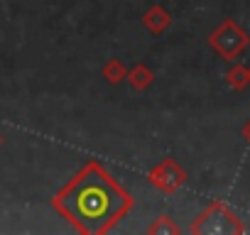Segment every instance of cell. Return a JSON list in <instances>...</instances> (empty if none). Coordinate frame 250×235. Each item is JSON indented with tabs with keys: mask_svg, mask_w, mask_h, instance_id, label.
<instances>
[{
	"mask_svg": "<svg viewBox=\"0 0 250 235\" xmlns=\"http://www.w3.org/2000/svg\"><path fill=\"white\" fill-rule=\"evenodd\" d=\"M52 208L76 233L105 235L135 208V198L98 159H91L52 196Z\"/></svg>",
	"mask_w": 250,
	"mask_h": 235,
	"instance_id": "6da1fadb",
	"label": "cell"
},
{
	"mask_svg": "<svg viewBox=\"0 0 250 235\" xmlns=\"http://www.w3.org/2000/svg\"><path fill=\"white\" fill-rule=\"evenodd\" d=\"M189 233L191 235H243L245 223L230 206L216 198L194 218V223L189 225Z\"/></svg>",
	"mask_w": 250,
	"mask_h": 235,
	"instance_id": "7a4b0ae2",
	"label": "cell"
},
{
	"mask_svg": "<svg viewBox=\"0 0 250 235\" xmlns=\"http://www.w3.org/2000/svg\"><path fill=\"white\" fill-rule=\"evenodd\" d=\"M208 47L223 59V61H235L250 44V35L233 20H223L211 35H208Z\"/></svg>",
	"mask_w": 250,
	"mask_h": 235,
	"instance_id": "3957f363",
	"label": "cell"
},
{
	"mask_svg": "<svg viewBox=\"0 0 250 235\" xmlns=\"http://www.w3.org/2000/svg\"><path fill=\"white\" fill-rule=\"evenodd\" d=\"M187 179H189L187 169L177 159H172V157H165L160 164H155L147 172V181L155 189H160L162 194H177L187 184Z\"/></svg>",
	"mask_w": 250,
	"mask_h": 235,
	"instance_id": "277c9868",
	"label": "cell"
},
{
	"mask_svg": "<svg viewBox=\"0 0 250 235\" xmlns=\"http://www.w3.org/2000/svg\"><path fill=\"white\" fill-rule=\"evenodd\" d=\"M143 27L152 35V37H162L169 27H172V15H169V10L165 8V5H152V8H147L145 10V15H143Z\"/></svg>",
	"mask_w": 250,
	"mask_h": 235,
	"instance_id": "5b68a950",
	"label": "cell"
},
{
	"mask_svg": "<svg viewBox=\"0 0 250 235\" xmlns=\"http://www.w3.org/2000/svg\"><path fill=\"white\" fill-rule=\"evenodd\" d=\"M130 83V88L133 91H140V93H145L150 86H152V81H155V71L147 66V64H135L130 71H128V78H125Z\"/></svg>",
	"mask_w": 250,
	"mask_h": 235,
	"instance_id": "8992f818",
	"label": "cell"
},
{
	"mask_svg": "<svg viewBox=\"0 0 250 235\" xmlns=\"http://www.w3.org/2000/svg\"><path fill=\"white\" fill-rule=\"evenodd\" d=\"M101 76L108 86H120L125 78H128V69H125V64L120 59H108L103 66H101Z\"/></svg>",
	"mask_w": 250,
	"mask_h": 235,
	"instance_id": "52a82bcc",
	"label": "cell"
},
{
	"mask_svg": "<svg viewBox=\"0 0 250 235\" xmlns=\"http://www.w3.org/2000/svg\"><path fill=\"white\" fill-rule=\"evenodd\" d=\"M226 83L230 91H245L250 86V71L248 66L243 64H233L228 71H226Z\"/></svg>",
	"mask_w": 250,
	"mask_h": 235,
	"instance_id": "ba28073f",
	"label": "cell"
},
{
	"mask_svg": "<svg viewBox=\"0 0 250 235\" xmlns=\"http://www.w3.org/2000/svg\"><path fill=\"white\" fill-rule=\"evenodd\" d=\"M145 233H147V235H179V233H182V228L174 223V218H172V215L162 213V215H157V218L145 228Z\"/></svg>",
	"mask_w": 250,
	"mask_h": 235,
	"instance_id": "9c48e42d",
	"label": "cell"
},
{
	"mask_svg": "<svg viewBox=\"0 0 250 235\" xmlns=\"http://www.w3.org/2000/svg\"><path fill=\"white\" fill-rule=\"evenodd\" d=\"M240 137H243V140H245V142L250 145V120H248V123H245V125L240 128Z\"/></svg>",
	"mask_w": 250,
	"mask_h": 235,
	"instance_id": "30bf717a",
	"label": "cell"
},
{
	"mask_svg": "<svg viewBox=\"0 0 250 235\" xmlns=\"http://www.w3.org/2000/svg\"><path fill=\"white\" fill-rule=\"evenodd\" d=\"M0 145H3V135H0Z\"/></svg>",
	"mask_w": 250,
	"mask_h": 235,
	"instance_id": "8fae6325",
	"label": "cell"
},
{
	"mask_svg": "<svg viewBox=\"0 0 250 235\" xmlns=\"http://www.w3.org/2000/svg\"><path fill=\"white\" fill-rule=\"evenodd\" d=\"M248 71H250V66H248Z\"/></svg>",
	"mask_w": 250,
	"mask_h": 235,
	"instance_id": "7c38bea8",
	"label": "cell"
}]
</instances>
